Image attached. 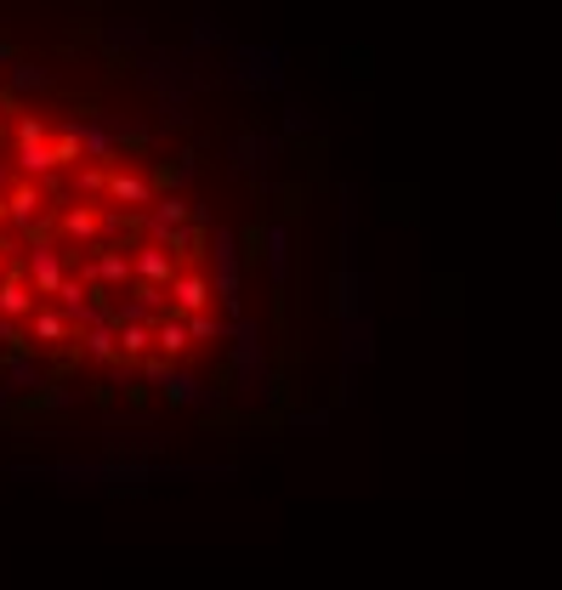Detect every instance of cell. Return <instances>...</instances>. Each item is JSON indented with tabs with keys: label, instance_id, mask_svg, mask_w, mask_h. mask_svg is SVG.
<instances>
[{
	"label": "cell",
	"instance_id": "6da1fadb",
	"mask_svg": "<svg viewBox=\"0 0 562 590\" xmlns=\"http://www.w3.org/2000/svg\"><path fill=\"white\" fill-rule=\"evenodd\" d=\"M23 330H29V347H40V352H63V347H74V335H80L74 330V318L63 313L57 301H40Z\"/></svg>",
	"mask_w": 562,
	"mask_h": 590
},
{
	"label": "cell",
	"instance_id": "7a4b0ae2",
	"mask_svg": "<svg viewBox=\"0 0 562 590\" xmlns=\"http://www.w3.org/2000/svg\"><path fill=\"white\" fill-rule=\"evenodd\" d=\"M165 301H171L182 318H188V313H205V307L216 301L211 273H205V267H176V278L165 284Z\"/></svg>",
	"mask_w": 562,
	"mask_h": 590
},
{
	"label": "cell",
	"instance_id": "3957f363",
	"mask_svg": "<svg viewBox=\"0 0 562 590\" xmlns=\"http://www.w3.org/2000/svg\"><path fill=\"white\" fill-rule=\"evenodd\" d=\"M40 307V290L29 284V273H23V261H12L6 273H0V318H18V324H29V313Z\"/></svg>",
	"mask_w": 562,
	"mask_h": 590
},
{
	"label": "cell",
	"instance_id": "277c9868",
	"mask_svg": "<svg viewBox=\"0 0 562 590\" xmlns=\"http://www.w3.org/2000/svg\"><path fill=\"white\" fill-rule=\"evenodd\" d=\"M23 273H29V284L40 290V301H52L57 284L69 278V273H63V250H57V244H46V239L29 244V261H23Z\"/></svg>",
	"mask_w": 562,
	"mask_h": 590
},
{
	"label": "cell",
	"instance_id": "5b68a950",
	"mask_svg": "<svg viewBox=\"0 0 562 590\" xmlns=\"http://www.w3.org/2000/svg\"><path fill=\"white\" fill-rule=\"evenodd\" d=\"M40 205H46V188H40L35 176H23L6 188V222L12 227H35L40 222Z\"/></svg>",
	"mask_w": 562,
	"mask_h": 590
},
{
	"label": "cell",
	"instance_id": "8992f818",
	"mask_svg": "<svg viewBox=\"0 0 562 590\" xmlns=\"http://www.w3.org/2000/svg\"><path fill=\"white\" fill-rule=\"evenodd\" d=\"M108 205H120V210H142V205H154V182L137 171H108V193H103Z\"/></svg>",
	"mask_w": 562,
	"mask_h": 590
},
{
	"label": "cell",
	"instance_id": "52a82bcc",
	"mask_svg": "<svg viewBox=\"0 0 562 590\" xmlns=\"http://www.w3.org/2000/svg\"><path fill=\"white\" fill-rule=\"evenodd\" d=\"M57 233H63L69 244H97L103 239V205H63Z\"/></svg>",
	"mask_w": 562,
	"mask_h": 590
},
{
	"label": "cell",
	"instance_id": "ba28073f",
	"mask_svg": "<svg viewBox=\"0 0 562 590\" xmlns=\"http://www.w3.org/2000/svg\"><path fill=\"white\" fill-rule=\"evenodd\" d=\"M74 341H80V352H86L91 364H120V324L114 318L108 324H86Z\"/></svg>",
	"mask_w": 562,
	"mask_h": 590
},
{
	"label": "cell",
	"instance_id": "9c48e42d",
	"mask_svg": "<svg viewBox=\"0 0 562 590\" xmlns=\"http://www.w3.org/2000/svg\"><path fill=\"white\" fill-rule=\"evenodd\" d=\"M154 347H159V358H171V364H176V358H188L194 341H188V318L176 313V307L154 318Z\"/></svg>",
	"mask_w": 562,
	"mask_h": 590
},
{
	"label": "cell",
	"instance_id": "30bf717a",
	"mask_svg": "<svg viewBox=\"0 0 562 590\" xmlns=\"http://www.w3.org/2000/svg\"><path fill=\"white\" fill-rule=\"evenodd\" d=\"M131 278H137V284H171L176 261L165 256V250H154V244H137V250H131Z\"/></svg>",
	"mask_w": 562,
	"mask_h": 590
},
{
	"label": "cell",
	"instance_id": "8fae6325",
	"mask_svg": "<svg viewBox=\"0 0 562 590\" xmlns=\"http://www.w3.org/2000/svg\"><path fill=\"white\" fill-rule=\"evenodd\" d=\"M154 352V318H131V324H120V358L125 364H142Z\"/></svg>",
	"mask_w": 562,
	"mask_h": 590
},
{
	"label": "cell",
	"instance_id": "7c38bea8",
	"mask_svg": "<svg viewBox=\"0 0 562 590\" xmlns=\"http://www.w3.org/2000/svg\"><path fill=\"white\" fill-rule=\"evenodd\" d=\"M91 284L97 290H108V284H131V256H120V250H103V256H91Z\"/></svg>",
	"mask_w": 562,
	"mask_h": 590
},
{
	"label": "cell",
	"instance_id": "4fadbf2b",
	"mask_svg": "<svg viewBox=\"0 0 562 590\" xmlns=\"http://www.w3.org/2000/svg\"><path fill=\"white\" fill-rule=\"evenodd\" d=\"M188 216H194V205H188L182 193H159L154 210L142 216V227H176V222H188Z\"/></svg>",
	"mask_w": 562,
	"mask_h": 590
},
{
	"label": "cell",
	"instance_id": "5bb4252c",
	"mask_svg": "<svg viewBox=\"0 0 562 590\" xmlns=\"http://www.w3.org/2000/svg\"><path fill=\"white\" fill-rule=\"evenodd\" d=\"M18 171L35 176V182H40V176H52L57 171V165H52V148H46V142H18Z\"/></svg>",
	"mask_w": 562,
	"mask_h": 590
},
{
	"label": "cell",
	"instance_id": "9a60e30c",
	"mask_svg": "<svg viewBox=\"0 0 562 590\" xmlns=\"http://www.w3.org/2000/svg\"><path fill=\"white\" fill-rule=\"evenodd\" d=\"M222 335H228V324H222L211 307H205V313H188V341H199V347H205V341H222Z\"/></svg>",
	"mask_w": 562,
	"mask_h": 590
},
{
	"label": "cell",
	"instance_id": "2e32d148",
	"mask_svg": "<svg viewBox=\"0 0 562 590\" xmlns=\"http://www.w3.org/2000/svg\"><path fill=\"white\" fill-rule=\"evenodd\" d=\"M80 193H108V165H97V159H80Z\"/></svg>",
	"mask_w": 562,
	"mask_h": 590
},
{
	"label": "cell",
	"instance_id": "e0dca14e",
	"mask_svg": "<svg viewBox=\"0 0 562 590\" xmlns=\"http://www.w3.org/2000/svg\"><path fill=\"white\" fill-rule=\"evenodd\" d=\"M35 381H40V369L29 364V358H12V386H23V392H29Z\"/></svg>",
	"mask_w": 562,
	"mask_h": 590
},
{
	"label": "cell",
	"instance_id": "ac0fdd59",
	"mask_svg": "<svg viewBox=\"0 0 562 590\" xmlns=\"http://www.w3.org/2000/svg\"><path fill=\"white\" fill-rule=\"evenodd\" d=\"M12 86H23V91H40V86H46V74H40V69H29V63H18V69H12Z\"/></svg>",
	"mask_w": 562,
	"mask_h": 590
},
{
	"label": "cell",
	"instance_id": "d6986e66",
	"mask_svg": "<svg viewBox=\"0 0 562 590\" xmlns=\"http://www.w3.org/2000/svg\"><path fill=\"white\" fill-rule=\"evenodd\" d=\"M273 250H267V256H273V284H284V227H273Z\"/></svg>",
	"mask_w": 562,
	"mask_h": 590
},
{
	"label": "cell",
	"instance_id": "ffe728a7",
	"mask_svg": "<svg viewBox=\"0 0 562 590\" xmlns=\"http://www.w3.org/2000/svg\"><path fill=\"white\" fill-rule=\"evenodd\" d=\"M6 267H12V256H6V244H0V273H6Z\"/></svg>",
	"mask_w": 562,
	"mask_h": 590
},
{
	"label": "cell",
	"instance_id": "44dd1931",
	"mask_svg": "<svg viewBox=\"0 0 562 590\" xmlns=\"http://www.w3.org/2000/svg\"><path fill=\"white\" fill-rule=\"evenodd\" d=\"M0 222H6V193H0Z\"/></svg>",
	"mask_w": 562,
	"mask_h": 590
}]
</instances>
